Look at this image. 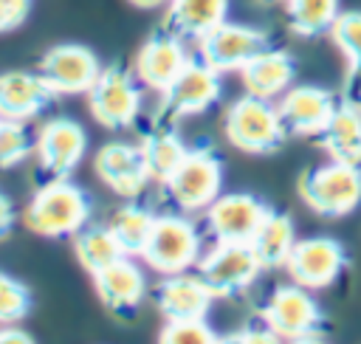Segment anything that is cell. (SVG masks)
Returning <instances> with one entry per match:
<instances>
[{"instance_id": "obj_1", "label": "cell", "mask_w": 361, "mask_h": 344, "mask_svg": "<svg viewBox=\"0 0 361 344\" xmlns=\"http://www.w3.org/2000/svg\"><path fill=\"white\" fill-rule=\"evenodd\" d=\"M23 220L39 237H73L90 220V200L71 178H54L34 192Z\"/></svg>"}, {"instance_id": "obj_2", "label": "cell", "mask_w": 361, "mask_h": 344, "mask_svg": "<svg viewBox=\"0 0 361 344\" xmlns=\"http://www.w3.org/2000/svg\"><path fill=\"white\" fill-rule=\"evenodd\" d=\"M223 130H226L228 144L248 155H271L288 138V130L279 118L276 104H271L268 99L248 96V93L226 110Z\"/></svg>"}, {"instance_id": "obj_3", "label": "cell", "mask_w": 361, "mask_h": 344, "mask_svg": "<svg viewBox=\"0 0 361 344\" xmlns=\"http://www.w3.org/2000/svg\"><path fill=\"white\" fill-rule=\"evenodd\" d=\"M299 197L322 217H344L361 203V166L327 161L299 178Z\"/></svg>"}, {"instance_id": "obj_4", "label": "cell", "mask_w": 361, "mask_h": 344, "mask_svg": "<svg viewBox=\"0 0 361 344\" xmlns=\"http://www.w3.org/2000/svg\"><path fill=\"white\" fill-rule=\"evenodd\" d=\"M200 242H203L200 231L189 217H183V214H158L138 257L152 271L169 276V274L189 271L192 265L200 262V257H203Z\"/></svg>"}, {"instance_id": "obj_5", "label": "cell", "mask_w": 361, "mask_h": 344, "mask_svg": "<svg viewBox=\"0 0 361 344\" xmlns=\"http://www.w3.org/2000/svg\"><path fill=\"white\" fill-rule=\"evenodd\" d=\"M223 186V164L209 149H189L175 172L164 180L166 195L180 211H206Z\"/></svg>"}, {"instance_id": "obj_6", "label": "cell", "mask_w": 361, "mask_h": 344, "mask_svg": "<svg viewBox=\"0 0 361 344\" xmlns=\"http://www.w3.org/2000/svg\"><path fill=\"white\" fill-rule=\"evenodd\" d=\"M87 107L102 127L124 130L141 113V82L121 65H107L87 90Z\"/></svg>"}, {"instance_id": "obj_7", "label": "cell", "mask_w": 361, "mask_h": 344, "mask_svg": "<svg viewBox=\"0 0 361 344\" xmlns=\"http://www.w3.org/2000/svg\"><path fill=\"white\" fill-rule=\"evenodd\" d=\"M259 319L276 336H282L288 344L296 338H305V336H316L324 324V316H322L316 299L310 296L307 288H302L296 282L274 288L259 310Z\"/></svg>"}, {"instance_id": "obj_8", "label": "cell", "mask_w": 361, "mask_h": 344, "mask_svg": "<svg viewBox=\"0 0 361 344\" xmlns=\"http://www.w3.org/2000/svg\"><path fill=\"white\" fill-rule=\"evenodd\" d=\"M262 265L251 248V242H214L209 254L200 257L197 274L212 288L214 299L237 296L259 276Z\"/></svg>"}, {"instance_id": "obj_9", "label": "cell", "mask_w": 361, "mask_h": 344, "mask_svg": "<svg viewBox=\"0 0 361 344\" xmlns=\"http://www.w3.org/2000/svg\"><path fill=\"white\" fill-rule=\"evenodd\" d=\"M37 73L42 76V82L56 96L87 93L102 73V62L87 45L62 42V45H54L42 54Z\"/></svg>"}, {"instance_id": "obj_10", "label": "cell", "mask_w": 361, "mask_h": 344, "mask_svg": "<svg viewBox=\"0 0 361 344\" xmlns=\"http://www.w3.org/2000/svg\"><path fill=\"white\" fill-rule=\"evenodd\" d=\"M265 48H268V34L265 31L243 25V23H228V20L197 39L200 59L217 73L240 70L243 65H248Z\"/></svg>"}, {"instance_id": "obj_11", "label": "cell", "mask_w": 361, "mask_h": 344, "mask_svg": "<svg viewBox=\"0 0 361 344\" xmlns=\"http://www.w3.org/2000/svg\"><path fill=\"white\" fill-rule=\"evenodd\" d=\"M87 147V135L79 121L56 116L45 121L34 138V155L39 164V172L54 180V178H71V172L79 166L82 155Z\"/></svg>"}, {"instance_id": "obj_12", "label": "cell", "mask_w": 361, "mask_h": 344, "mask_svg": "<svg viewBox=\"0 0 361 344\" xmlns=\"http://www.w3.org/2000/svg\"><path fill=\"white\" fill-rule=\"evenodd\" d=\"M344 268H347V251L333 237L296 240V245H293V251L285 262V271H288L290 282H296L307 290L333 285Z\"/></svg>"}, {"instance_id": "obj_13", "label": "cell", "mask_w": 361, "mask_h": 344, "mask_svg": "<svg viewBox=\"0 0 361 344\" xmlns=\"http://www.w3.org/2000/svg\"><path fill=\"white\" fill-rule=\"evenodd\" d=\"M271 209L245 192L220 195L203 214L206 231L214 242H251Z\"/></svg>"}, {"instance_id": "obj_14", "label": "cell", "mask_w": 361, "mask_h": 344, "mask_svg": "<svg viewBox=\"0 0 361 344\" xmlns=\"http://www.w3.org/2000/svg\"><path fill=\"white\" fill-rule=\"evenodd\" d=\"M220 99V76L203 59H189L178 79L164 90V116L186 118L206 113Z\"/></svg>"}, {"instance_id": "obj_15", "label": "cell", "mask_w": 361, "mask_h": 344, "mask_svg": "<svg viewBox=\"0 0 361 344\" xmlns=\"http://www.w3.org/2000/svg\"><path fill=\"white\" fill-rule=\"evenodd\" d=\"M338 99L324 90V87H316V85H296V87H288L276 104L279 110V118L285 124L288 133L293 135H319L333 113L338 110Z\"/></svg>"}, {"instance_id": "obj_16", "label": "cell", "mask_w": 361, "mask_h": 344, "mask_svg": "<svg viewBox=\"0 0 361 344\" xmlns=\"http://www.w3.org/2000/svg\"><path fill=\"white\" fill-rule=\"evenodd\" d=\"M96 175L99 180L116 192L118 197H138L147 183L152 180L149 172H147V164H144V155H141V147H133V144H124V141H110L104 144L99 152H96Z\"/></svg>"}, {"instance_id": "obj_17", "label": "cell", "mask_w": 361, "mask_h": 344, "mask_svg": "<svg viewBox=\"0 0 361 344\" xmlns=\"http://www.w3.org/2000/svg\"><path fill=\"white\" fill-rule=\"evenodd\" d=\"M189 59L192 56L186 54L178 34H172V31L152 34L135 56V79L144 87L164 93L178 79V73L186 68Z\"/></svg>"}, {"instance_id": "obj_18", "label": "cell", "mask_w": 361, "mask_h": 344, "mask_svg": "<svg viewBox=\"0 0 361 344\" xmlns=\"http://www.w3.org/2000/svg\"><path fill=\"white\" fill-rule=\"evenodd\" d=\"M212 302H214L212 288L203 282L200 274H192V271L169 274L155 285V305L166 321L206 319Z\"/></svg>"}, {"instance_id": "obj_19", "label": "cell", "mask_w": 361, "mask_h": 344, "mask_svg": "<svg viewBox=\"0 0 361 344\" xmlns=\"http://www.w3.org/2000/svg\"><path fill=\"white\" fill-rule=\"evenodd\" d=\"M93 288L99 302L113 313H133L147 296V276L141 265L130 257L116 259L113 265L93 274Z\"/></svg>"}, {"instance_id": "obj_20", "label": "cell", "mask_w": 361, "mask_h": 344, "mask_svg": "<svg viewBox=\"0 0 361 344\" xmlns=\"http://www.w3.org/2000/svg\"><path fill=\"white\" fill-rule=\"evenodd\" d=\"M56 93L42 82L34 70H6L0 73V118L6 121H28L39 116Z\"/></svg>"}, {"instance_id": "obj_21", "label": "cell", "mask_w": 361, "mask_h": 344, "mask_svg": "<svg viewBox=\"0 0 361 344\" xmlns=\"http://www.w3.org/2000/svg\"><path fill=\"white\" fill-rule=\"evenodd\" d=\"M293 59L290 54L285 51H276V48H265L259 51L248 65L240 68V79H243V87L248 96H257V99H276L282 96L290 82H293Z\"/></svg>"}, {"instance_id": "obj_22", "label": "cell", "mask_w": 361, "mask_h": 344, "mask_svg": "<svg viewBox=\"0 0 361 344\" xmlns=\"http://www.w3.org/2000/svg\"><path fill=\"white\" fill-rule=\"evenodd\" d=\"M316 144L330 155V161L361 166V110L341 102L330 124L316 135Z\"/></svg>"}, {"instance_id": "obj_23", "label": "cell", "mask_w": 361, "mask_h": 344, "mask_svg": "<svg viewBox=\"0 0 361 344\" xmlns=\"http://www.w3.org/2000/svg\"><path fill=\"white\" fill-rule=\"evenodd\" d=\"M228 17V0H169L166 31L180 39H200Z\"/></svg>"}, {"instance_id": "obj_24", "label": "cell", "mask_w": 361, "mask_h": 344, "mask_svg": "<svg viewBox=\"0 0 361 344\" xmlns=\"http://www.w3.org/2000/svg\"><path fill=\"white\" fill-rule=\"evenodd\" d=\"M293 245H296V231H293L290 217L271 209L251 240V248H254L259 265L262 268H285Z\"/></svg>"}, {"instance_id": "obj_25", "label": "cell", "mask_w": 361, "mask_h": 344, "mask_svg": "<svg viewBox=\"0 0 361 344\" xmlns=\"http://www.w3.org/2000/svg\"><path fill=\"white\" fill-rule=\"evenodd\" d=\"M141 147V155H144V164H147V172L152 180H166L175 166L183 161V155L189 152L186 144L175 135V130L169 127H158L152 133L144 135V141L138 144Z\"/></svg>"}, {"instance_id": "obj_26", "label": "cell", "mask_w": 361, "mask_h": 344, "mask_svg": "<svg viewBox=\"0 0 361 344\" xmlns=\"http://www.w3.org/2000/svg\"><path fill=\"white\" fill-rule=\"evenodd\" d=\"M73 251L79 265L93 276L96 271L113 265L116 259L127 257L118 245V240L113 237V231L107 226H85L82 231L73 234Z\"/></svg>"}, {"instance_id": "obj_27", "label": "cell", "mask_w": 361, "mask_h": 344, "mask_svg": "<svg viewBox=\"0 0 361 344\" xmlns=\"http://www.w3.org/2000/svg\"><path fill=\"white\" fill-rule=\"evenodd\" d=\"M152 223H155V214L149 209H144L138 203H127L113 211L107 228L113 231V237L118 240V245L127 257H138L152 231Z\"/></svg>"}, {"instance_id": "obj_28", "label": "cell", "mask_w": 361, "mask_h": 344, "mask_svg": "<svg viewBox=\"0 0 361 344\" xmlns=\"http://www.w3.org/2000/svg\"><path fill=\"white\" fill-rule=\"evenodd\" d=\"M285 14L290 31L299 37L330 34L338 11V0H285Z\"/></svg>"}, {"instance_id": "obj_29", "label": "cell", "mask_w": 361, "mask_h": 344, "mask_svg": "<svg viewBox=\"0 0 361 344\" xmlns=\"http://www.w3.org/2000/svg\"><path fill=\"white\" fill-rule=\"evenodd\" d=\"M31 152H34V135L28 133L25 121L0 118V169H11L23 164Z\"/></svg>"}, {"instance_id": "obj_30", "label": "cell", "mask_w": 361, "mask_h": 344, "mask_svg": "<svg viewBox=\"0 0 361 344\" xmlns=\"http://www.w3.org/2000/svg\"><path fill=\"white\" fill-rule=\"evenodd\" d=\"M330 37L347 56L350 68L361 73V11H341L330 28Z\"/></svg>"}, {"instance_id": "obj_31", "label": "cell", "mask_w": 361, "mask_h": 344, "mask_svg": "<svg viewBox=\"0 0 361 344\" xmlns=\"http://www.w3.org/2000/svg\"><path fill=\"white\" fill-rule=\"evenodd\" d=\"M28 310H31V290L20 279L0 274V324H14L25 319Z\"/></svg>"}, {"instance_id": "obj_32", "label": "cell", "mask_w": 361, "mask_h": 344, "mask_svg": "<svg viewBox=\"0 0 361 344\" xmlns=\"http://www.w3.org/2000/svg\"><path fill=\"white\" fill-rule=\"evenodd\" d=\"M158 344H217V333L206 324V319H183L166 321Z\"/></svg>"}, {"instance_id": "obj_33", "label": "cell", "mask_w": 361, "mask_h": 344, "mask_svg": "<svg viewBox=\"0 0 361 344\" xmlns=\"http://www.w3.org/2000/svg\"><path fill=\"white\" fill-rule=\"evenodd\" d=\"M31 11V0H0V34L17 28Z\"/></svg>"}, {"instance_id": "obj_34", "label": "cell", "mask_w": 361, "mask_h": 344, "mask_svg": "<svg viewBox=\"0 0 361 344\" xmlns=\"http://www.w3.org/2000/svg\"><path fill=\"white\" fill-rule=\"evenodd\" d=\"M240 336H243V344H288V341H285L282 336H276L262 319L254 321V324H248V327H243Z\"/></svg>"}, {"instance_id": "obj_35", "label": "cell", "mask_w": 361, "mask_h": 344, "mask_svg": "<svg viewBox=\"0 0 361 344\" xmlns=\"http://www.w3.org/2000/svg\"><path fill=\"white\" fill-rule=\"evenodd\" d=\"M14 206H11V200L0 192V240H6L8 234H11V228H14Z\"/></svg>"}, {"instance_id": "obj_36", "label": "cell", "mask_w": 361, "mask_h": 344, "mask_svg": "<svg viewBox=\"0 0 361 344\" xmlns=\"http://www.w3.org/2000/svg\"><path fill=\"white\" fill-rule=\"evenodd\" d=\"M0 344H34V338L20 327L6 324V327H0Z\"/></svg>"}, {"instance_id": "obj_37", "label": "cell", "mask_w": 361, "mask_h": 344, "mask_svg": "<svg viewBox=\"0 0 361 344\" xmlns=\"http://www.w3.org/2000/svg\"><path fill=\"white\" fill-rule=\"evenodd\" d=\"M344 102H350L355 110H361V73L353 70L347 79V90H344Z\"/></svg>"}, {"instance_id": "obj_38", "label": "cell", "mask_w": 361, "mask_h": 344, "mask_svg": "<svg viewBox=\"0 0 361 344\" xmlns=\"http://www.w3.org/2000/svg\"><path fill=\"white\" fill-rule=\"evenodd\" d=\"M217 344H243L240 333H228V336H217Z\"/></svg>"}, {"instance_id": "obj_39", "label": "cell", "mask_w": 361, "mask_h": 344, "mask_svg": "<svg viewBox=\"0 0 361 344\" xmlns=\"http://www.w3.org/2000/svg\"><path fill=\"white\" fill-rule=\"evenodd\" d=\"M290 344H327V341H324V338L316 333V336H305V338H296V341H290Z\"/></svg>"}, {"instance_id": "obj_40", "label": "cell", "mask_w": 361, "mask_h": 344, "mask_svg": "<svg viewBox=\"0 0 361 344\" xmlns=\"http://www.w3.org/2000/svg\"><path fill=\"white\" fill-rule=\"evenodd\" d=\"M133 6H138V8H155V6H161V3H166V0H130Z\"/></svg>"}, {"instance_id": "obj_41", "label": "cell", "mask_w": 361, "mask_h": 344, "mask_svg": "<svg viewBox=\"0 0 361 344\" xmlns=\"http://www.w3.org/2000/svg\"><path fill=\"white\" fill-rule=\"evenodd\" d=\"M265 3H274V0H265Z\"/></svg>"}]
</instances>
